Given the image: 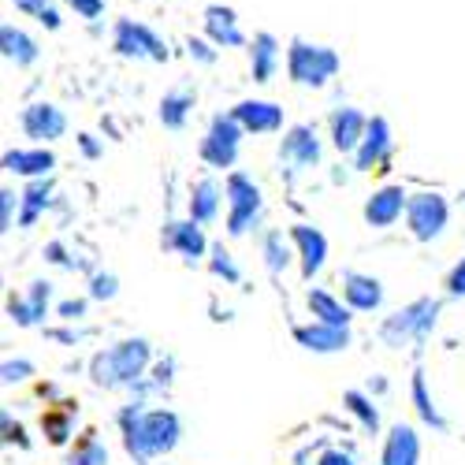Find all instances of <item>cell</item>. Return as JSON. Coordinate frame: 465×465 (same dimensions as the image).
<instances>
[{"mask_svg": "<svg viewBox=\"0 0 465 465\" xmlns=\"http://www.w3.org/2000/svg\"><path fill=\"white\" fill-rule=\"evenodd\" d=\"M120 429H124V447L134 461L172 454L183 436V424L172 410H142V402H131L120 413Z\"/></svg>", "mask_w": 465, "mask_h": 465, "instance_id": "obj_1", "label": "cell"}, {"mask_svg": "<svg viewBox=\"0 0 465 465\" xmlns=\"http://www.w3.org/2000/svg\"><path fill=\"white\" fill-rule=\"evenodd\" d=\"M145 369H149V342L124 339L90 361V380L97 387H134V383H142Z\"/></svg>", "mask_w": 465, "mask_h": 465, "instance_id": "obj_2", "label": "cell"}, {"mask_svg": "<svg viewBox=\"0 0 465 465\" xmlns=\"http://www.w3.org/2000/svg\"><path fill=\"white\" fill-rule=\"evenodd\" d=\"M436 321H440V302L436 298H417V302L395 309V313L380 324V339H383V346H391V351H402V346H410V342L429 339L436 331Z\"/></svg>", "mask_w": 465, "mask_h": 465, "instance_id": "obj_3", "label": "cell"}, {"mask_svg": "<svg viewBox=\"0 0 465 465\" xmlns=\"http://www.w3.org/2000/svg\"><path fill=\"white\" fill-rule=\"evenodd\" d=\"M287 74H291V83H298L305 90H321L339 74V53L328 45H309L302 37H294L287 49Z\"/></svg>", "mask_w": 465, "mask_h": 465, "instance_id": "obj_4", "label": "cell"}, {"mask_svg": "<svg viewBox=\"0 0 465 465\" xmlns=\"http://www.w3.org/2000/svg\"><path fill=\"white\" fill-rule=\"evenodd\" d=\"M223 198H227V231L231 235H246V231L261 220V186L242 175V172H231L223 183Z\"/></svg>", "mask_w": 465, "mask_h": 465, "instance_id": "obj_5", "label": "cell"}, {"mask_svg": "<svg viewBox=\"0 0 465 465\" xmlns=\"http://www.w3.org/2000/svg\"><path fill=\"white\" fill-rule=\"evenodd\" d=\"M242 124L235 120V115H213V124L202 138V161L209 168H235L239 161V142H242Z\"/></svg>", "mask_w": 465, "mask_h": 465, "instance_id": "obj_6", "label": "cell"}, {"mask_svg": "<svg viewBox=\"0 0 465 465\" xmlns=\"http://www.w3.org/2000/svg\"><path fill=\"white\" fill-rule=\"evenodd\" d=\"M450 220V205L443 193H413L406 209V227L417 242H432L443 235V227Z\"/></svg>", "mask_w": 465, "mask_h": 465, "instance_id": "obj_7", "label": "cell"}, {"mask_svg": "<svg viewBox=\"0 0 465 465\" xmlns=\"http://www.w3.org/2000/svg\"><path fill=\"white\" fill-rule=\"evenodd\" d=\"M112 45H115V53L127 56V60H153V64H164L168 60V45L145 23H134V19H120V23H115Z\"/></svg>", "mask_w": 465, "mask_h": 465, "instance_id": "obj_8", "label": "cell"}, {"mask_svg": "<svg viewBox=\"0 0 465 465\" xmlns=\"http://www.w3.org/2000/svg\"><path fill=\"white\" fill-rule=\"evenodd\" d=\"M280 164H287L291 172H305L321 164V138L309 124H294L287 127L283 142H280Z\"/></svg>", "mask_w": 465, "mask_h": 465, "instance_id": "obj_9", "label": "cell"}, {"mask_svg": "<svg viewBox=\"0 0 465 465\" xmlns=\"http://www.w3.org/2000/svg\"><path fill=\"white\" fill-rule=\"evenodd\" d=\"M391 145H395V134H391V124L383 115H372L369 120V131L354 153V168L358 172H380V164L391 157Z\"/></svg>", "mask_w": 465, "mask_h": 465, "instance_id": "obj_10", "label": "cell"}, {"mask_svg": "<svg viewBox=\"0 0 465 465\" xmlns=\"http://www.w3.org/2000/svg\"><path fill=\"white\" fill-rule=\"evenodd\" d=\"M291 239L298 246V257H302V280H313L324 261H328V239L321 227H309V223H294L291 227Z\"/></svg>", "mask_w": 465, "mask_h": 465, "instance_id": "obj_11", "label": "cell"}, {"mask_svg": "<svg viewBox=\"0 0 465 465\" xmlns=\"http://www.w3.org/2000/svg\"><path fill=\"white\" fill-rule=\"evenodd\" d=\"M231 115L242 124L246 134H272L283 127V108L276 101H239L235 108H231Z\"/></svg>", "mask_w": 465, "mask_h": 465, "instance_id": "obj_12", "label": "cell"}, {"mask_svg": "<svg viewBox=\"0 0 465 465\" xmlns=\"http://www.w3.org/2000/svg\"><path fill=\"white\" fill-rule=\"evenodd\" d=\"M64 131H67V115L49 101L30 104L23 112V134L34 142H56V138H64Z\"/></svg>", "mask_w": 465, "mask_h": 465, "instance_id": "obj_13", "label": "cell"}, {"mask_svg": "<svg viewBox=\"0 0 465 465\" xmlns=\"http://www.w3.org/2000/svg\"><path fill=\"white\" fill-rule=\"evenodd\" d=\"M410 209V193L402 186H380L365 202V223L369 227H391Z\"/></svg>", "mask_w": 465, "mask_h": 465, "instance_id": "obj_14", "label": "cell"}, {"mask_svg": "<svg viewBox=\"0 0 465 465\" xmlns=\"http://www.w3.org/2000/svg\"><path fill=\"white\" fill-rule=\"evenodd\" d=\"M294 339L298 346H305V351H313V354H339L351 346V328H331V324H298L294 328Z\"/></svg>", "mask_w": 465, "mask_h": 465, "instance_id": "obj_15", "label": "cell"}, {"mask_svg": "<svg viewBox=\"0 0 465 465\" xmlns=\"http://www.w3.org/2000/svg\"><path fill=\"white\" fill-rule=\"evenodd\" d=\"M49 298H53V283L37 280V283H30L26 294H12V298H8V313H12V321H15L19 328H34L37 321L45 317Z\"/></svg>", "mask_w": 465, "mask_h": 465, "instance_id": "obj_16", "label": "cell"}, {"mask_svg": "<svg viewBox=\"0 0 465 465\" xmlns=\"http://www.w3.org/2000/svg\"><path fill=\"white\" fill-rule=\"evenodd\" d=\"M365 131H369V120L358 112V108H351V104H342V108H335L331 112V145L339 149V153H358V145H361V138H365Z\"/></svg>", "mask_w": 465, "mask_h": 465, "instance_id": "obj_17", "label": "cell"}, {"mask_svg": "<svg viewBox=\"0 0 465 465\" xmlns=\"http://www.w3.org/2000/svg\"><path fill=\"white\" fill-rule=\"evenodd\" d=\"M420 461V436L413 424H391V432L383 440L380 465H417Z\"/></svg>", "mask_w": 465, "mask_h": 465, "instance_id": "obj_18", "label": "cell"}, {"mask_svg": "<svg viewBox=\"0 0 465 465\" xmlns=\"http://www.w3.org/2000/svg\"><path fill=\"white\" fill-rule=\"evenodd\" d=\"M205 34L216 49H239L246 45V34L239 30V15L223 8V5H209L205 8Z\"/></svg>", "mask_w": 465, "mask_h": 465, "instance_id": "obj_19", "label": "cell"}, {"mask_svg": "<svg viewBox=\"0 0 465 465\" xmlns=\"http://www.w3.org/2000/svg\"><path fill=\"white\" fill-rule=\"evenodd\" d=\"M342 294H346V305L354 313H372L383 302V283L376 276H365V272H342Z\"/></svg>", "mask_w": 465, "mask_h": 465, "instance_id": "obj_20", "label": "cell"}, {"mask_svg": "<svg viewBox=\"0 0 465 465\" xmlns=\"http://www.w3.org/2000/svg\"><path fill=\"white\" fill-rule=\"evenodd\" d=\"M56 168L53 149L37 145V149H8L5 153V172H15L23 179H45Z\"/></svg>", "mask_w": 465, "mask_h": 465, "instance_id": "obj_21", "label": "cell"}, {"mask_svg": "<svg viewBox=\"0 0 465 465\" xmlns=\"http://www.w3.org/2000/svg\"><path fill=\"white\" fill-rule=\"evenodd\" d=\"M164 246H168V250H175V253H179V257H186V261H198V257H205V250H209L205 231H202V223H198V220H179V223H168V231H164Z\"/></svg>", "mask_w": 465, "mask_h": 465, "instance_id": "obj_22", "label": "cell"}, {"mask_svg": "<svg viewBox=\"0 0 465 465\" xmlns=\"http://www.w3.org/2000/svg\"><path fill=\"white\" fill-rule=\"evenodd\" d=\"M276 67H280V42H276V34L261 30L250 42V74H253V83H272Z\"/></svg>", "mask_w": 465, "mask_h": 465, "instance_id": "obj_23", "label": "cell"}, {"mask_svg": "<svg viewBox=\"0 0 465 465\" xmlns=\"http://www.w3.org/2000/svg\"><path fill=\"white\" fill-rule=\"evenodd\" d=\"M220 202H223V186L216 179H198L190 190V220L213 223L220 213Z\"/></svg>", "mask_w": 465, "mask_h": 465, "instance_id": "obj_24", "label": "cell"}, {"mask_svg": "<svg viewBox=\"0 0 465 465\" xmlns=\"http://www.w3.org/2000/svg\"><path fill=\"white\" fill-rule=\"evenodd\" d=\"M0 49H5V60H12L15 67H30L37 60V42L26 30H19L12 23L0 26Z\"/></svg>", "mask_w": 465, "mask_h": 465, "instance_id": "obj_25", "label": "cell"}, {"mask_svg": "<svg viewBox=\"0 0 465 465\" xmlns=\"http://www.w3.org/2000/svg\"><path fill=\"white\" fill-rule=\"evenodd\" d=\"M309 313H313L321 324H331V328H351V305H342L335 294L328 291H309Z\"/></svg>", "mask_w": 465, "mask_h": 465, "instance_id": "obj_26", "label": "cell"}, {"mask_svg": "<svg viewBox=\"0 0 465 465\" xmlns=\"http://www.w3.org/2000/svg\"><path fill=\"white\" fill-rule=\"evenodd\" d=\"M53 198V183L49 179H30V186L23 190V213H19V227H30L37 216L49 209Z\"/></svg>", "mask_w": 465, "mask_h": 465, "instance_id": "obj_27", "label": "cell"}, {"mask_svg": "<svg viewBox=\"0 0 465 465\" xmlns=\"http://www.w3.org/2000/svg\"><path fill=\"white\" fill-rule=\"evenodd\" d=\"M410 395H413V406H417L420 420H424V424H432V429H436V432H443V429H447V420H443V413L436 410V402H432V395H429V383H424V372H420V369L413 372V383H410Z\"/></svg>", "mask_w": 465, "mask_h": 465, "instance_id": "obj_28", "label": "cell"}, {"mask_svg": "<svg viewBox=\"0 0 465 465\" xmlns=\"http://www.w3.org/2000/svg\"><path fill=\"white\" fill-rule=\"evenodd\" d=\"M190 108H193V94H186V90L164 94V101H161V124H164L168 131H183Z\"/></svg>", "mask_w": 465, "mask_h": 465, "instance_id": "obj_29", "label": "cell"}, {"mask_svg": "<svg viewBox=\"0 0 465 465\" xmlns=\"http://www.w3.org/2000/svg\"><path fill=\"white\" fill-rule=\"evenodd\" d=\"M261 253H264V268H268V272L280 276L283 268L291 264V246H287V239H283V231H268Z\"/></svg>", "mask_w": 465, "mask_h": 465, "instance_id": "obj_30", "label": "cell"}, {"mask_svg": "<svg viewBox=\"0 0 465 465\" xmlns=\"http://www.w3.org/2000/svg\"><path fill=\"white\" fill-rule=\"evenodd\" d=\"M15 5V12H23V15H34L37 23H42L45 30H60V12L53 8V0H12Z\"/></svg>", "mask_w": 465, "mask_h": 465, "instance_id": "obj_31", "label": "cell"}, {"mask_svg": "<svg viewBox=\"0 0 465 465\" xmlns=\"http://www.w3.org/2000/svg\"><path fill=\"white\" fill-rule=\"evenodd\" d=\"M342 402H346V410H351V413L361 420V429H365V432H376V429H380V413H376V406H372L361 391H346Z\"/></svg>", "mask_w": 465, "mask_h": 465, "instance_id": "obj_32", "label": "cell"}, {"mask_svg": "<svg viewBox=\"0 0 465 465\" xmlns=\"http://www.w3.org/2000/svg\"><path fill=\"white\" fill-rule=\"evenodd\" d=\"M71 465H108V450H104V443L94 440V436H86L79 447H74Z\"/></svg>", "mask_w": 465, "mask_h": 465, "instance_id": "obj_33", "label": "cell"}, {"mask_svg": "<svg viewBox=\"0 0 465 465\" xmlns=\"http://www.w3.org/2000/svg\"><path fill=\"white\" fill-rule=\"evenodd\" d=\"M23 205V193H15L12 186L0 190V231H12L15 227V209Z\"/></svg>", "mask_w": 465, "mask_h": 465, "instance_id": "obj_34", "label": "cell"}, {"mask_svg": "<svg viewBox=\"0 0 465 465\" xmlns=\"http://www.w3.org/2000/svg\"><path fill=\"white\" fill-rule=\"evenodd\" d=\"M209 268H213V272H216V276H223L227 283H239V280H242V272H239V264H235V261H231V253H227L223 246H216V250H213V261H209Z\"/></svg>", "mask_w": 465, "mask_h": 465, "instance_id": "obj_35", "label": "cell"}, {"mask_svg": "<svg viewBox=\"0 0 465 465\" xmlns=\"http://www.w3.org/2000/svg\"><path fill=\"white\" fill-rule=\"evenodd\" d=\"M115 294H120V280H115L112 272H101V276L90 280V298H97V302H112Z\"/></svg>", "mask_w": 465, "mask_h": 465, "instance_id": "obj_36", "label": "cell"}, {"mask_svg": "<svg viewBox=\"0 0 465 465\" xmlns=\"http://www.w3.org/2000/svg\"><path fill=\"white\" fill-rule=\"evenodd\" d=\"M0 372H5V383L12 387V383H23V380L34 376V361H26V358H15V361H12V358H8Z\"/></svg>", "mask_w": 465, "mask_h": 465, "instance_id": "obj_37", "label": "cell"}, {"mask_svg": "<svg viewBox=\"0 0 465 465\" xmlns=\"http://www.w3.org/2000/svg\"><path fill=\"white\" fill-rule=\"evenodd\" d=\"M186 53H190V60H198V64H216V49H213V42H202V37H190V42H186Z\"/></svg>", "mask_w": 465, "mask_h": 465, "instance_id": "obj_38", "label": "cell"}, {"mask_svg": "<svg viewBox=\"0 0 465 465\" xmlns=\"http://www.w3.org/2000/svg\"><path fill=\"white\" fill-rule=\"evenodd\" d=\"M64 5L74 12V15H83V19H97L104 12V0H64Z\"/></svg>", "mask_w": 465, "mask_h": 465, "instance_id": "obj_39", "label": "cell"}, {"mask_svg": "<svg viewBox=\"0 0 465 465\" xmlns=\"http://www.w3.org/2000/svg\"><path fill=\"white\" fill-rule=\"evenodd\" d=\"M447 291H450L454 298H465V257L450 268V276H447Z\"/></svg>", "mask_w": 465, "mask_h": 465, "instance_id": "obj_40", "label": "cell"}, {"mask_svg": "<svg viewBox=\"0 0 465 465\" xmlns=\"http://www.w3.org/2000/svg\"><path fill=\"white\" fill-rule=\"evenodd\" d=\"M56 313H60L64 321H79V317L86 313V302H83V298H71V302H60V309H56Z\"/></svg>", "mask_w": 465, "mask_h": 465, "instance_id": "obj_41", "label": "cell"}, {"mask_svg": "<svg viewBox=\"0 0 465 465\" xmlns=\"http://www.w3.org/2000/svg\"><path fill=\"white\" fill-rule=\"evenodd\" d=\"M42 424H45V432H49L53 443H64V440H67V420H64V417H45Z\"/></svg>", "mask_w": 465, "mask_h": 465, "instance_id": "obj_42", "label": "cell"}, {"mask_svg": "<svg viewBox=\"0 0 465 465\" xmlns=\"http://www.w3.org/2000/svg\"><path fill=\"white\" fill-rule=\"evenodd\" d=\"M317 465H354V458H351V454H342V450H324Z\"/></svg>", "mask_w": 465, "mask_h": 465, "instance_id": "obj_43", "label": "cell"}, {"mask_svg": "<svg viewBox=\"0 0 465 465\" xmlns=\"http://www.w3.org/2000/svg\"><path fill=\"white\" fill-rule=\"evenodd\" d=\"M79 145H83L86 157H101V145L94 142V134H83V138H79Z\"/></svg>", "mask_w": 465, "mask_h": 465, "instance_id": "obj_44", "label": "cell"}, {"mask_svg": "<svg viewBox=\"0 0 465 465\" xmlns=\"http://www.w3.org/2000/svg\"><path fill=\"white\" fill-rule=\"evenodd\" d=\"M45 253H49V261H53V264H71V261L64 257V246H60V242H49V246H45Z\"/></svg>", "mask_w": 465, "mask_h": 465, "instance_id": "obj_45", "label": "cell"}]
</instances>
